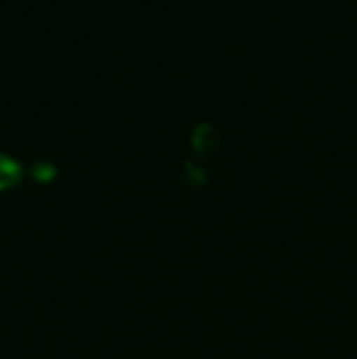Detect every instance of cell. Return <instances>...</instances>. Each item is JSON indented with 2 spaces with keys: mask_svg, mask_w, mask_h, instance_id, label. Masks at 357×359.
<instances>
[{
  "mask_svg": "<svg viewBox=\"0 0 357 359\" xmlns=\"http://www.w3.org/2000/svg\"><path fill=\"white\" fill-rule=\"evenodd\" d=\"M210 140H215V130L210 125H198L194 133V144L198 147L201 151H206V147L210 144Z\"/></svg>",
  "mask_w": 357,
  "mask_h": 359,
  "instance_id": "obj_2",
  "label": "cell"
},
{
  "mask_svg": "<svg viewBox=\"0 0 357 359\" xmlns=\"http://www.w3.org/2000/svg\"><path fill=\"white\" fill-rule=\"evenodd\" d=\"M22 179V164L8 154H0V191H8Z\"/></svg>",
  "mask_w": 357,
  "mask_h": 359,
  "instance_id": "obj_1",
  "label": "cell"
},
{
  "mask_svg": "<svg viewBox=\"0 0 357 359\" xmlns=\"http://www.w3.org/2000/svg\"><path fill=\"white\" fill-rule=\"evenodd\" d=\"M57 174V169H54L52 164H44V161H39L37 166H34V176H39V179H49V176Z\"/></svg>",
  "mask_w": 357,
  "mask_h": 359,
  "instance_id": "obj_3",
  "label": "cell"
}]
</instances>
